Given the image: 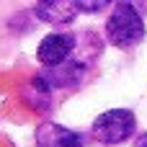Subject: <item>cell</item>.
<instances>
[{"instance_id": "cell-1", "label": "cell", "mask_w": 147, "mask_h": 147, "mask_svg": "<svg viewBox=\"0 0 147 147\" xmlns=\"http://www.w3.org/2000/svg\"><path fill=\"white\" fill-rule=\"evenodd\" d=\"M106 39H109V44L121 47V49L134 47L145 39V21L134 10V5L116 3L114 13L109 16V23H106Z\"/></svg>"}, {"instance_id": "cell-2", "label": "cell", "mask_w": 147, "mask_h": 147, "mask_svg": "<svg viewBox=\"0 0 147 147\" xmlns=\"http://www.w3.org/2000/svg\"><path fill=\"white\" fill-rule=\"evenodd\" d=\"M137 119L127 109H111L93 121V137L101 145H119L134 134Z\"/></svg>"}, {"instance_id": "cell-3", "label": "cell", "mask_w": 147, "mask_h": 147, "mask_svg": "<svg viewBox=\"0 0 147 147\" xmlns=\"http://www.w3.org/2000/svg\"><path fill=\"white\" fill-rule=\"evenodd\" d=\"M75 49H78V41L72 34H49L47 39H41L36 54H39V62L52 70V67L65 65L75 54Z\"/></svg>"}, {"instance_id": "cell-4", "label": "cell", "mask_w": 147, "mask_h": 147, "mask_svg": "<svg viewBox=\"0 0 147 147\" xmlns=\"http://www.w3.org/2000/svg\"><path fill=\"white\" fill-rule=\"evenodd\" d=\"M36 147H85V137L54 121H41L36 127Z\"/></svg>"}, {"instance_id": "cell-5", "label": "cell", "mask_w": 147, "mask_h": 147, "mask_svg": "<svg viewBox=\"0 0 147 147\" xmlns=\"http://www.w3.org/2000/svg\"><path fill=\"white\" fill-rule=\"evenodd\" d=\"M36 16L47 23H54V26H65L75 18V3H67V0H47V3H36Z\"/></svg>"}, {"instance_id": "cell-6", "label": "cell", "mask_w": 147, "mask_h": 147, "mask_svg": "<svg viewBox=\"0 0 147 147\" xmlns=\"http://www.w3.org/2000/svg\"><path fill=\"white\" fill-rule=\"evenodd\" d=\"M106 3L103 0H78L75 3V10H103Z\"/></svg>"}, {"instance_id": "cell-7", "label": "cell", "mask_w": 147, "mask_h": 147, "mask_svg": "<svg viewBox=\"0 0 147 147\" xmlns=\"http://www.w3.org/2000/svg\"><path fill=\"white\" fill-rule=\"evenodd\" d=\"M134 147H147V134H142V137L137 140V145H134Z\"/></svg>"}]
</instances>
